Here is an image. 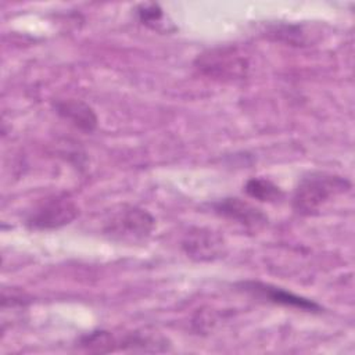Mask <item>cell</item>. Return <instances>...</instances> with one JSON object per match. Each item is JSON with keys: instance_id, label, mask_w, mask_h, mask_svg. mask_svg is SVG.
Here are the masks:
<instances>
[{"instance_id": "cell-8", "label": "cell", "mask_w": 355, "mask_h": 355, "mask_svg": "<svg viewBox=\"0 0 355 355\" xmlns=\"http://www.w3.org/2000/svg\"><path fill=\"white\" fill-rule=\"evenodd\" d=\"M53 107L62 119L68 121L75 128L86 133L93 132L97 126L98 119L94 110L82 100H76V98L57 100L53 104Z\"/></svg>"}, {"instance_id": "cell-7", "label": "cell", "mask_w": 355, "mask_h": 355, "mask_svg": "<svg viewBox=\"0 0 355 355\" xmlns=\"http://www.w3.org/2000/svg\"><path fill=\"white\" fill-rule=\"evenodd\" d=\"M215 214L240 223L248 229H261L268 223V216L252 204L237 197H226L212 204Z\"/></svg>"}, {"instance_id": "cell-10", "label": "cell", "mask_w": 355, "mask_h": 355, "mask_svg": "<svg viewBox=\"0 0 355 355\" xmlns=\"http://www.w3.org/2000/svg\"><path fill=\"white\" fill-rule=\"evenodd\" d=\"M244 191L251 198L263 202H277L283 198L282 189L266 178H251L244 184Z\"/></svg>"}, {"instance_id": "cell-6", "label": "cell", "mask_w": 355, "mask_h": 355, "mask_svg": "<svg viewBox=\"0 0 355 355\" xmlns=\"http://www.w3.org/2000/svg\"><path fill=\"white\" fill-rule=\"evenodd\" d=\"M182 248L194 261L209 262L225 254V240L218 232L208 227H191L182 240Z\"/></svg>"}, {"instance_id": "cell-1", "label": "cell", "mask_w": 355, "mask_h": 355, "mask_svg": "<svg viewBox=\"0 0 355 355\" xmlns=\"http://www.w3.org/2000/svg\"><path fill=\"white\" fill-rule=\"evenodd\" d=\"M351 182L337 173L315 171L304 175L293 194V208L301 216L318 215L333 198L351 190Z\"/></svg>"}, {"instance_id": "cell-2", "label": "cell", "mask_w": 355, "mask_h": 355, "mask_svg": "<svg viewBox=\"0 0 355 355\" xmlns=\"http://www.w3.org/2000/svg\"><path fill=\"white\" fill-rule=\"evenodd\" d=\"M196 67L204 75L218 79H243L247 76L248 58L236 47H218L197 57Z\"/></svg>"}, {"instance_id": "cell-5", "label": "cell", "mask_w": 355, "mask_h": 355, "mask_svg": "<svg viewBox=\"0 0 355 355\" xmlns=\"http://www.w3.org/2000/svg\"><path fill=\"white\" fill-rule=\"evenodd\" d=\"M236 287L247 294H250L254 298H259L276 305H283L287 308H294L305 312H322V306L302 295H297L288 290H284L282 287L258 282V280H245L239 282Z\"/></svg>"}, {"instance_id": "cell-11", "label": "cell", "mask_w": 355, "mask_h": 355, "mask_svg": "<svg viewBox=\"0 0 355 355\" xmlns=\"http://www.w3.org/2000/svg\"><path fill=\"white\" fill-rule=\"evenodd\" d=\"M78 347L87 352H111L118 348V340L107 330H96L82 336L78 340Z\"/></svg>"}, {"instance_id": "cell-12", "label": "cell", "mask_w": 355, "mask_h": 355, "mask_svg": "<svg viewBox=\"0 0 355 355\" xmlns=\"http://www.w3.org/2000/svg\"><path fill=\"white\" fill-rule=\"evenodd\" d=\"M136 14L139 21L158 32H171L175 31L169 28L171 22H166V17L164 14V10L157 3H143L139 4L136 8ZM172 26V25H171ZM175 28V26H173Z\"/></svg>"}, {"instance_id": "cell-3", "label": "cell", "mask_w": 355, "mask_h": 355, "mask_svg": "<svg viewBox=\"0 0 355 355\" xmlns=\"http://www.w3.org/2000/svg\"><path fill=\"white\" fill-rule=\"evenodd\" d=\"M155 226L154 216L139 207H123L107 222L104 232L116 240H143L148 237Z\"/></svg>"}, {"instance_id": "cell-9", "label": "cell", "mask_w": 355, "mask_h": 355, "mask_svg": "<svg viewBox=\"0 0 355 355\" xmlns=\"http://www.w3.org/2000/svg\"><path fill=\"white\" fill-rule=\"evenodd\" d=\"M118 347L123 351H140V352H159L166 351V340L161 336H154L150 333H130L118 341Z\"/></svg>"}, {"instance_id": "cell-4", "label": "cell", "mask_w": 355, "mask_h": 355, "mask_svg": "<svg viewBox=\"0 0 355 355\" xmlns=\"http://www.w3.org/2000/svg\"><path fill=\"white\" fill-rule=\"evenodd\" d=\"M79 215L73 200L57 196L44 200L26 218V226L33 230H53L71 223Z\"/></svg>"}]
</instances>
